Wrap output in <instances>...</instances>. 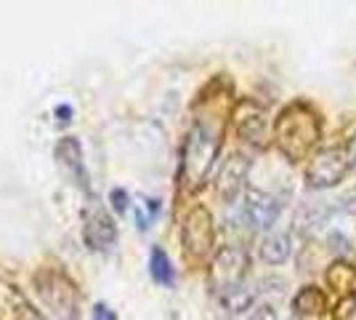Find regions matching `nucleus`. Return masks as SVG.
Returning a JSON list of instances; mask_svg holds the SVG:
<instances>
[{
  "mask_svg": "<svg viewBox=\"0 0 356 320\" xmlns=\"http://www.w3.org/2000/svg\"><path fill=\"white\" fill-rule=\"evenodd\" d=\"M319 137H322V123L312 107L303 102L284 107L282 115L274 123V144L290 163L306 160Z\"/></svg>",
  "mask_w": 356,
  "mask_h": 320,
  "instance_id": "obj_1",
  "label": "nucleus"
},
{
  "mask_svg": "<svg viewBox=\"0 0 356 320\" xmlns=\"http://www.w3.org/2000/svg\"><path fill=\"white\" fill-rule=\"evenodd\" d=\"M216 155H218L216 134H210L205 125H194L184 144V163H181V179L186 182L189 190H197L205 182Z\"/></svg>",
  "mask_w": 356,
  "mask_h": 320,
  "instance_id": "obj_2",
  "label": "nucleus"
},
{
  "mask_svg": "<svg viewBox=\"0 0 356 320\" xmlns=\"http://www.w3.org/2000/svg\"><path fill=\"white\" fill-rule=\"evenodd\" d=\"M38 294L59 320H77V286L56 267H45L35 275Z\"/></svg>",
  "mask_w": 356,
  "mask_h": 320,
  "instance_id": "obj_3",
  "label": "nucleus"
},
{
  "mask_svg": "<svg viewBox=\"0 0 356 320\" xmlns=\"http://www.w3.org/2000/svg\"><path fill=\"white\" fill-rule=\"evenodd\" d=\"M181 245L192 261H202L213 254L216 245V224L205 206H194L181 222Z\"/></svg>",
  "mask_w": 356,
  "mask_h": 320,
  "instance_id": "obj_4",
  "label": "nucleus"
},
{
  "mask_svg": "<svg viewBox=\"0 0 356 320\" xmlns=\"http://www.w3.org/2000/svg\"><path fill=\"white\" fill-rule=\"evenodd\" d=\"M245 273H248V251L242 245H223L210 261L208 283L218 296H223L226 291L242 286Z\"/></svg>",
  "mask_w": 356,
  "mask_h": 320,
  "instance_id": "obj_5",
  "label": "nucleus"
},
{
  "mask_svg": "<svg viewBox=\"0 0 356 320\" xmlns=\"http://www.w3.org/2000/svg\"><path fill=\"white\" fill-rule=\"evenodd\" d=\"M348 155L346 147H325L312 158V163L306 168V182L314 190H327L343 182V176L348 174Z\"/></svg>",
  "mask_w": 356,
  "mask_h": 320,
  "instance_id": "obj_6",
  "label": "nucleus"
},
{
  "mask_svg": "<svg viewBox=\"0 0 356 320\" xmlns=\"http://www.w3.org/2000/svg\"><path fill=\"white\" fill-rule=\"evenodd\" d=\"M234 128L242 142L252 147H264L266 142V109L258 107L255 102H239L234 109Z\"/></svg>",
  "mask_w": 356,
  "mask_h": 320,
  "instance_id": "obj_7",
  "label": "nucleus"
},
{
  "mask_svg": "<svg viewBox=\"0 0 356 320\" xmlns=\"http://www.w3.org/2000/svg\"><path fill=\"white\" fill-rule=\"evenodd\" d=\"M248 171H250V160L245 155L232 153L218 168V176H216V192L223 200H234L245 187L248 179Z\"/></svg>",
  "mask_w": 356,
  "mask_h": 320,
  "instance_id": "obj_8",
  "label": "nucleus"
},
{
  "mask_svg": "<svg viewBox=\"0 0 356 320\" xmlns=\"http://www.w3.org/2000/svg\"><path fill=\"white\" fill-rule=\"evenodd\" d=\"M242 216L252 229H271L277 216H280V203H277V198H271L261 190H248Z\"/></svg>",
  "mask_w": 356,
  "mask_h": 320,
  "instance_id": "obj_9",
  "label": "nucleus"
},
{
  "mask_svg": "<svg viewBox=\"0 0 356 320\" xmlns=\"http://www.w3.org/2000/svg\"><path fill=\"white\" fill-rule=\"evenodd\" d=\"M83 238L90 251H109L118 243V224L106 211H93L86 222Z\"/></svg>",
  "mask_w": 356,
  "mask_h": 320,
  "instance_id": "obj_10",
  "label": "nucleus"
},
{
  "mask_svg": "<svg viewBox=\"0 0 356 320\" xmlns=\"http://www.w3.org/2000/svg\"><path fill=\"white\" fill-rule=\"evenodd\" d=\"M56 160L59 166L64 168V174L72 179L77 187H88V168H86V160H83V147L74 137H64L59 139L56 144Z\"/></svg>",
  "mask_w": 356,
  "mask_h": 320,
  "instance_id": "obj_11",
  "label": "nucleus"
},
{
  "mask_svg": "<svg viewBox=\"0 0 356 320\" xmlns=\"http://www.w3.org/2000/svg\"><path fill=\"white\" fill-rule=\"evenodd\" d=\"M293 251V243H290V235L287 232H268L266 238L261 241V259L268 261V264H282L287 261Z\"/></svg>",
  "mask_w": 356,
  "mask_h": 320,
  "instance_id": "obj_12",
  "label": "nucleus"
},
{
  "mask_svg": "<svg viewBox=\"0 0 356 320\" xmlns=\"http://www.w3.org/2000/svg\"><path fill=\"white\" fill-rule=\"evenodd\" d=\"M252 305H255V291L248 286H237L221 296L223 312H229V315H245L248 310H252Z\"/></svg>",
  "mask_w": 356,
  "mask_h": 320,
  "instance_id": "obj_13",
  "label": "nucleus"
},
{
  "mask_svg": "<svg viewBox=\"0 0 356 320\" xmlns=\"http://www.w3.org/2000/svg\"><path fill=\"white\" fill-rule=\"evenodd\" d=\"M325 307H327L325 294L316 289V286H306V289H300V294H298L296 302H293V310H296L298 315H306V318L319 315Z\"/></svg>",
  "mask_w": 356,
  "mask_h": 320,
  "instance_id": "obj_14",
  "label": "nucleus"
},
{
  "mask_svg": "<svg viewBox=\"0 0 356 320\" xmlns=\"http://www.w3.org/2000/svg\"><path fill=\"white\" fill-rule=\"evenodd\" d=\"M149 273L154 277V283H160V286H173V280H176V270H173V264H170V259H168V254H165L163 248H152Z\"/></svg>",
  "mask_w": 356,
  "mask_h": 320,
  "instance_id": "obj_15",
  "label": "nucleus"
},
{
  "mask_svg": "<svg viewBox=\"0 0 356 320\" xmlns=\"http://www.w3.org/2000/svg\"><path fill=\"white\" fill-rule=\"evenodd\" d=\"M330 283H332V289H351V283H354V270L348 267V264H332V270H330Z\"/></svg>",
  "mask_w": 356,
  "mask_h": 320,
  "instance_id": "obj_16",
  "label": "nucleus"
},
{
  "mask_svg": "<svg viewBox=\"0 0 356 320\" xmlns=\"http://www.w3.org/2000/svg\"><path fill=\"white\" fill-rule=\"evenodd\" d=\"M109 200H112V208H115V211H125V208H128V192H125V190H112V192H109Z\"/></svg>",
  "mask_w": 356,
  "mask_h": 320,
  "instance_id": "obj_17",
  "label": "nucleus"
},
{
  "mask_svg": "<svg viewBox=\"0 0 356 320\" xmlns=\"http://www.w3.org/2000/svg\"><path fill=\"white\" fill-rule=\"evenodd\" d=\"M248 320H277V312H274V307H268V305L255 307V310H252V315Z\"/></svg>",
  "mask_w": 356,
  "mask_h": 320,
  "instance_id": "obj_18",
  "label": "nucleus"
},
{
  "mask_svg": "<svg viewBox=\"0 0 356 320\" xmlns=\"http://www.w3.org/2000/svg\"><path fill=\"white\" fill-rule=\"evenodd\" d=\"M90 320H118V315L109 310L106 305H96L93 307V315H90Z\"/></svg>",
  "mask_w": 356,
  "mask_h": 320,
  "instance_id": "obj_19",
  "label": "nucleus"
},
{
  "mask_svg": "<svg viewBox=\"0 0 356 320\" xmlns=\"http://www.w3.org/2000/svg\"><path fill=\"white\" fill-rule=\"evenodd\" d=\"M346 155H348L351 168H356V134H351V139L346 142Z\"/></svg>",
  "mask_w": 356,
  "mask_h": 320,
  "instance_id": "obj_20",
  "label": "nucleus"
},
{
  "mask_svg": "<svg viewBox=\"0 0 356 320\" xmlns=\"http://www.w3.org/2000/svg\"><path fill=\"white\" fill-rule=\"evenodd\" d=\"M56 118H59V123H70V118H72V107H67V105L56 107Z\"/></svg>",
  "mask_w": 356,
  "mask_h": 320,
  "instance_id": "obj_21",
  "label": "nucleus"
}]
</instances>
